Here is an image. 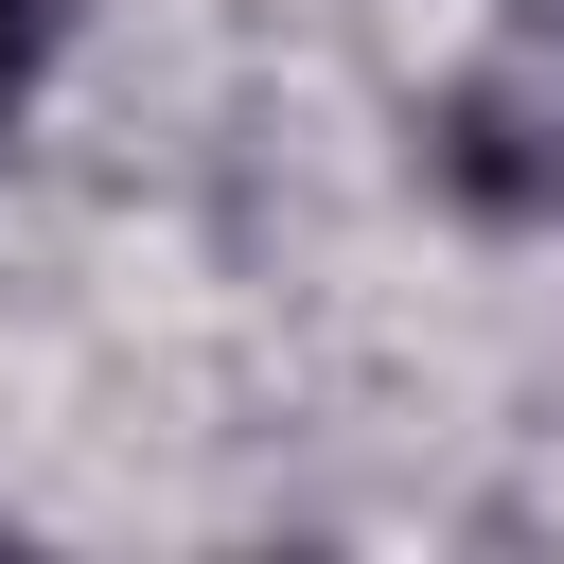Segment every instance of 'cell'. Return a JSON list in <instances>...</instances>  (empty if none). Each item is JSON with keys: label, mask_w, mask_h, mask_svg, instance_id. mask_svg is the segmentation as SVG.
<instances>
[{"label": "cell", "mask_w": 564, "mask_h": 564, "mask_svg": "<svg viewBox=\"0 0 564 564\" xmlns=\"http://www.w3.org/2000/svg\"><path fill=\"white\" fill-rule=\"evenodd\" d=\"M35 53H53V0H0V106L35 88Z\"/></svg>", "instance_id": "6da1fadb"}]
</instances>
